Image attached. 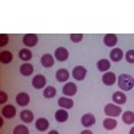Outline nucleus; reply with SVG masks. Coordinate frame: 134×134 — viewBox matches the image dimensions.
Returning a JSON list of instances; mask_svg holds the SVG:
<instances>
[{
	"mask_svg": "<svg viewBox=\"0 0 134 134\" xmlns=\"http://www.w3.org/2000/svg\"><path fill=\"white\" fill-rule=\"evenodd\" d=\"M117 81H118V86L121 90H124V91H129L131 90V88L134 87V78L129 74H121L118 78H117Z\"/></svg>",
	"mask_w": 134,
	"mask_h": 134,
	"instance_id": "f257e3e1",
	"label": "nucleus"
},
{
	"mask_svg": "<svg viewBox=\"0 0 134 134\" xmlns=\"http://www.w3.org/2000/svg\"><path fill=\"white\" fill-rule=\"evenodd\" d=\"M122 113V109L121 106L118 105H113V103H109L105 106V114L109 115L110 118H113V117H118L119 114Z\"/></svg>",
	"mask_w": 134,
	"mask_h": 134,
	"instance_id": "f03ea898",
	"label": "nucleus"
},
{
	"mask_svg": "<svg viewBox=\"0 0 134 134\" xmlns=\"http://www.w3.org/2000/svg\"><path fill=\"white\" fill-rule=\"evenodd\" d=\"M23 43L26 47H34L38 44V36L35 34H27L23 36Z\"/></svg>",
	"mask_w": 134,
	"mask_h": 134,
	"instance_id": "7ed1b4c3",
	"label": "nucleus"
},
{
	"mask_svg": "<svg viewBox=\"0 0 134 134\" xmlns=\"http://www.w3.org/2000/svg\"><path fill=\"white\" fill-rule=\"evenodd\" d=\"M86 72H87V70L85 69V67L76 66L75 69L72 70V76H74V79H76V81H83L85 76H86Z\"/></svg>",
	"mask_w": 134,
	"mask_h": 134,
	"instance_id": "20e7f679",
	"label": "nucleus"
},
{
	"mask_svg": "<svg viewBox=\"0 0 134 134\" xmlns=\"http://www.w3.org/2000/svg\"><path fill=\"white\" fill-rule=\"evenodd\" d=\"M2 114H3L4 118L11 119V118H14V117H15V114H16V109H15V106H12V105H5V106L2 109Z\"/></svg>",
	"mask_w": 134,
	"mask_h": 134,
	"instance_id": "39448f33",
	"label": "nucleus"
},
{
	"mask_svg": "<svg viewBox=\"0 0 134 134\" xmlns=\"http://www.w3.org/2000/svg\"><path fill=\"white\" fill-rule=\"evenodd\" d=\"M69 58V50L64 48V47H59L55 50V59L59 60V62H64Z\"/></svg>",
	"mask_w": 134,
	"mask_h": 134,
	"instance_id": "423d86ee",
	"label": "nucleus"
},
{
	"mask_svg": "<svg viewBox=\"0 0 134 134\" xmlns=\"http://www.w3.org/2000/svg\"><path fill=\"white\" fill-rule=\"evenodd\" d=\"M76 85L75 83H72V82H70V83H66L64 86H63V94L66 95V97H72V95H75L76 94Z\"/></svg>",
	"mask_w": 134,
	"mask_h": 134,
	"instance_id": "0eeeda50",
	"label": "nucleus"
},
{
	"mask_svg": "<svg viewBox=\"0 0 134 134\" xmlns=\"http://www.w3.org/2000/svg\"><path fill=\"white\" fill-rule=\"evenodd\" d=\"M102 82H103L106 86H113V85L117 82V76H115L114 72L107 71V72H105V75L102 76Z\"/></svg>",
	"mask_w": 134,
	"mask_h": 134,
	"instance_id": "6e6552de",
	"label": "nucleus"
},
{
	"mask_svg": "<svg viewBox=\"0 0 134 134\" xmlns=\"http://www.w3.org/2000/svg\"><path fill=\"white\" fill-rule=\"evenodd\" d=\"M32 86L35 88H43L44 86H46V78H44V75L42 74H38L34 76L32 79Z\"/></svg>",
	"mask_w": 134,
	"mask_h": 134,
	"instance_id": "1a4fd4ad",
	"label": "nucleus"
},
{
	"mask_svg": "<svg viewBox=\"0 0 134 134\" xmlns=\"http://www.w3.org/2000/svg\"><path fill=\"white\" fill-rule=\"evenodd\" d=\"M81 122H82V125H83L85 127H90V126H93V125L95 124V117H94L93 114H90V113L83 114Z\"/></svg>",
	"mask_w": 134,
	"mask_h": 134,
	"instance_id": "9d476101",
	"label": "nucleus"
},
{
	"mask_svg": "<svg viewBox=\"0 0 134 134\" xmlns=\"http://www.w3.org/2000/svg\"><path fill=\"white\" fill-rule=\"evenodd\" d=\"M16 102L19 106H27L30 103V95L27 93H23V91L19 93L16 95Z\"/></svg>",
	"mask_w": 134,
	"mask_h": 134,
	"instance_id": "9b49d317",
	"label": "nucleus"
},
{
	"mask_svg": "<svg viewBox=\"0 0 134 134\" xmlns=\"http://www.w3.org/2000/svg\"><path fill=\"white\" fill-rule=\"evenodd\" d=\"M58 105H59L62 109L67 110V109H71V107L74 106V102H72V99L69 98V97H62V98H59V100H58Z\"/></svg>",
	"mask_w": 134,
	"mask_h": 134,
	"instance_id": "f8f14e48",
	"label": "nucleus"
},
{
	"mask_svg": "<svg viewBox=\"0 0 134 134\" xmlns=\"http://www.w3.org/2000/svg\"><path fill=\"white\" fill-rule=\"evenodd\" d=\"M117 35H114V34H107V35H105L103 38V43H105V46L107 47H113L117 44Z\"/></svg>",
	"mask_w": 134,
	"mask_h": 134,
	"instance_id": "ddd939ff",
	"label": "nucleus"
},
{
	"mask_svg": "<svg viewBox=\"0 0 134 134\" xmlns=\"http://www.w3.org/2000/svg\"><path fill=\"white\" fill-rule=\"evenodd\" d=\"M113 100L119 106V105H125L126 103V95L125 93H122V91H115L113 94Z\"/></svg>",
	"mask_w": 134,
	"mask_h": 134,
	"instance_id": "4468645a",
	"label": "nucleus"
},
{
	"mask_svg": "<svg viewBox=\"0 0 134 134\" xmlns=\"http://www.w3.org/2000/svg\"><path fill=\"white\" fill-rule=\"evenodd\" d=\"M122 58H124V51L121 48H113L110 52V59L113 62H119Z\"/></svg>",
	"mask_w": 134,
	"mask_h": 134,
	"instance_id": "2eb2a0df",
	"label": "nucleus"
},
{
	"mask_svg": "<svg viewBox=\"0 0 134 134\" xmlns=\"http://www.w3.org/2000/svg\"><path fill=\"white\" fill-rule=\"evenodd\" d=\"M40 62H42V66H43V67L48 69V67H52V66H54L55 59L51 57L50 54H44L43 57H42V59H40Z\"/></svg>",
	"mask_w": 134,
	"mask_h": 134,
	"instance_id": "dca6fc26",
	"label": "nucleus"
},
{
	"mask_svg": "<svg viewBox=\"0 0 134 134\" xmlns=\"http://www.w3.org/2000/svg\"><path fill=\"white\" fill-rule=\"evenodd\" d=\"M69 76H70V72L67 71L66 69H59L57 71V74H55V78H57V81L58 82H64L69 79Z\"/></svg>",
	"mask_w": 134,
	"mask_h": 134,
	"instance_id": "f3484780",
	"label": "nucleus"
},
{
	"mask_svg": "<svg viewBox=\"0 0 134 134\" xmlns=\"http://www.w3.org/2000/svg\"><path fill=\"white\" fill-rule=\"evenodd\" d=\"M50 126V122L46 119V118H39L35 124V127L39 130V131H46Z\"/></svg>",
	"mask_w": 134,
	"mask_h": 134,
	"instance_id": "a211bd4d",
	"label": "nucleus"
},
{
	"mask_svg": "<svg viewBox=\"0 0 134 134\" xmlns=\"http://www.w3.org/2000/svg\"><path fill=\"white\" fill-rule=\"evenodd\" d=\"M20 74L21 75H24V76H28V75H31L32 72H34V66L31 64V63H23L20 66Z\"/></svg>",
	"mask_w": 134,
	"mask_h": 134,
	"instance_id": "6ab92c4d",
	"label": "nucleus"
},
{
	"mask_svg": "<svg viewBox=\"0 0 134 134\" xmlns=\"http://www.w3.org/2000/svg\"><path fill=\"white\" fill-rule=\"evenodd\" d=\"M20 119L24 122V124H30V122L34 121V113L30 110H23L20 113Z\"/></svg>",
	"mask_w": 134,
	"mask_h": 134,
	"instance_id": "aec40b11",
	"label": "nucleus"
},
{
	"mask_svg": "<svg viewBox=\"0 0 134 134\" xmlns=\"http://www.w3.org/2000/svg\"><path fill=\"white\" fill-rule=\"evenodd\" d=\"M55 119L58 122H66L69 119V113H67V110L64 109H59L57 113H55Z\"/></svg>",
	"mask_w": 134,
	"mask_h": 134,
	"instance_id": "412c9836",
	"label": "nucleus"
},
{
	"mask_svg": "<svg viewBox=\"0 0 134 134\" xmlns=\"http://www.w3.org/2000/svg\"><path fill=\"white\" fill-rule=\"evenodd\" d=\"M19 58H20L21 60H24L26 63H28V60L32 58V52H31L28 48H21V50L19 51Z\"/></svg>",
	"mask_w": 134,
	"mask_h": 134,
	"instance_id": "4be33fe9",
	"label": "nucleus"
},
{
	"mask_svg": "<svg viewBox=\"0 0 134 134\" xmlns=\"http://www.w3.org/2000/svg\"><path fill=\"white\" fill-rule=\"evenodd\" d=\"M122 121L126 125H131L134 124V113L133 111H125L124 115H122Z\"/></svg>",
	"mask_w": 134,
	"mask_h": 134,
	"instance_id": "5701e85b",
	"label": "nucleus"
},
{
	"mask_svg": "<svg viewBox=\"0 0 134 134\" xmlns=\"http://www.w3.org/2000/svg\"><path fill=\"white\" fill-rule=\"evenodd\" d=\"M103 127L106 130H113L117 127V121L113 119V118H106L103 119Z\"/></svg>",
	"mask_w": 134,
	"mask_h": 134,
	"instance_id": "b1692460",
	"label": "nucleus"
},
{
	"mask_svg": "<svg viewBox=\"0 0 134 134\" xmlns=\"http://www.w3.org/2000/svg\"><path fill=\"white\" fill-rule=\"evenodd\" d=\"M97 67L99 71H107L110 70V62L107 59H100L97 62Z\"/></svg>",
	"mask_w": 134,
	"mask_h": 134,
	"instance_id": "393cba45",
	"label": "nucleus"
},
{
	"mask_svg": "<svg viewBox=\"0 0 134 134\" xmlns=\"http://www.w3.org/2000/svg\"><path fill=\"white\" fill-rule=\"evenodd\" d=\"M11 60H12V54L9 51H2V54H0V62L4 64H8V63H11Z\"/></svg>",
	"mask_w": 134,
	"mask_h": 134,
	"instance_id": "a878e982",
	"label": "nucleus"
},
{
	"mask_svg": "<svg viewBox=\"0 0 134 134\" xmlns=\"http://www.w3.org/2000/svg\"><path fill=\"white\" fill-rule=\"evenodd\" d=\"M43 95H44V98L51 99V98H54L55 95H57V90H55V87H52V86H48V87H46V88H44Z\"/></svg>",
	"mask_w": 134,
	"mask_h": 134,
	"instance_id": "bb28decb",
	"label": "nucleus"
},
{
	"mask_svg": "<svg viewBox=\"0 0 134 134\" xmlns=\"http://www.w3.org/2000/svg\"><path fill=\"white\" fill-rule=\"evenodd\" d=\"M14 134H30V131H28V129L24 125H18L14 129Z\"/></svg>",
	"mask_w": 134,
	"mask_h": 134,
	"instance_id": "cd10ccee",
	"label": "nucleus"
},
{
	"mask_svg": "<svg viewBox=\"0 0 134 134\" xmlns=\"http://www.w3.org/2000/svg\"><path fill=\"white\" fill-rule=\"evenodd\" d=\"M70 39H71L74 43H79V42L83 39V35H82V34H71Z\"/></svg>",
	"mask_w": 134,
	"mask_h": 134,
	"instance_id": "c85d7f7f",
	"label": "nucleus"
},
{
	"mask_svg": "<svg viewBox=\"0 0 134 134\" xmlns=\"http://www.w3.org/2000/svg\"><path fill=\"white\" fill-rule=\"evenodd\" d=\"M125 58L129 63H134V50H129L126 54H125Z\"/></svg>",
	"mask_w": 134,
	"mask_h": 134,
	"instance_id": "c756f323",
	"label": "nucleus"
},
{
	"mask_svg": "<svg viewBox=\"0 0 134 134\" xmlns=\"http://www.w3.org/2000/svg\"><path fill=\"white\" fill-rule=\"evenodd\" d=\"M7 43H8V35L2 34V35H0V47H4Z\"/></svg>",
	"mask_w": 134,
	"mask_h": 134,
	"instance_id": "7c9ffc66",
	"label": "nucleus"
},
{
	"mask_svg": "<svg viewBox=\"0 0 134 134\" xmlns=\"http://www.w3.org/2000/svg\"><path fill=\"white\" fill-rule=\"evenodd\" d=\"M8 100V95L5 94V91H0V103H5Z\"/></svg>",
	"mask_w": 134,
	"mask_h": 134,
	"instance_id": "2f4dec72",
	"label": "nucleus"
},
{
	"mask_svg": "<svg viewBox=\"0 0 134 134\" xmlns=\"http://www.w3.org/2000/svg\"><path fill=\"white\" fill-rule=\"evenodd\" d=\"M81 134H93V131H90V130H83V131H81Z\"/></svg>",
	"mask_w": 134,
	"mask_h": 134,
	"instance_id": "473e14b6",
	"label": "nucleus"
},
{
	"mask_svg": "<svg viewBox=\"0 0 134 134\" xmlns=\"http://www.w3.org/2000/svg\"><path fill=\"white\" fill-rule=\"evenodd\" d=\"M48 134H59V133H58V131H57V130H51V131H50V133H48Z\"/></svg>",
	"mask_w": 134,
	"mask_h": 134,
	"instance_id": "72a5a7b5",
	"label": "nucleus"
},
{
	"mask_svg": "<svg viewBox=\"0 0 134 134\" xmlns=\"http://www.w3.org/2000/svg\"><path fill=\"white\" fill-rule=\"evenodd\" d=\"M130 134H134V127H131V129H130Z\"/></svg>",
	"mask_w": 134,
	"mask_h": 134,
	"instance_id": "f704fd0d",
	"label": "nucleus"
}]
</instances>
